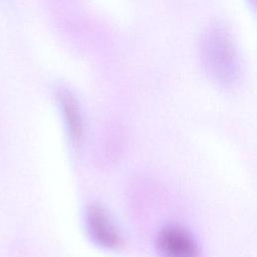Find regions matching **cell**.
Returning a JSON list of instances; mask_svg holds the SVG:
<instances>
[{"label": "cell", "instance_id": "obj_1", "mask_svg": "<svg viewBox=\"0 0 257 257\" xmlns=\"http://www.w3.org/2000/svg\"><path fill=\"white\" fill-rule=\"evenodd\" d=\"M201 60L208 75L218 84L235 83L241 72V63L232 35L222 24L207 28L201 40Z\"/></svg>", "mask_w": 257, "mask_h": 257}, {"label": "cell", "instance_id": "obj_2", "mask_svg": "<svg viewBox=\"0 0 257 257\" xmlns=\"http://www.w3.org/2000/svg\"><path fill=\"white\" fill-rule=\"evenodd\" d=\"M84 225L89 239L98 247L110 251L122 246V238L109 215L99 206H89L84 214Z\"/></svg>", "mask_w": 257, "mask_h": 257}, {"label": "cell", "instance_id": "obj_3", "mask_svg": "<svg viewBox=\"0 0 257 257\" xmlns=\"http://www.w3.org/2000/svg\"><path fill=\"white\" fill-rule=\"evenodd\" d=\"M161 257H199V246L192 234L177 225L164 227L157 236Z\"/></svg>", "mask_w": 257, "mask_h": 257}, {"label": "cell", "instance_id": "obj_4", "mask_svg": "<svg viewBox=\"0 0 257 257\" xmlns=\"http://www.w3.org/2000/svg\"><path fill=\"white\" fill-rule=\"evenodd\" d=\"M55 96L66 135L70 143L73 146H77L83 135V118L79 103L73 93L64 86L57 87Z\"/></svg>", "mask_w": 257, "mask_h": 257}, {"label": "cell", "instance_id": "obj_5", "mask_svg": "<svg viewBox=\"0 0 257 257\" xmlns=\"http://www.w3.org/2000/svg\"><path fill=\"white\" fill-rule=\"evenodd\" d=\"M249 2L251 3V5H252V6H254V4H255V0H249Z\"/></svg>", "mask_w": 257, "mask_h": 257}]
</instances>
